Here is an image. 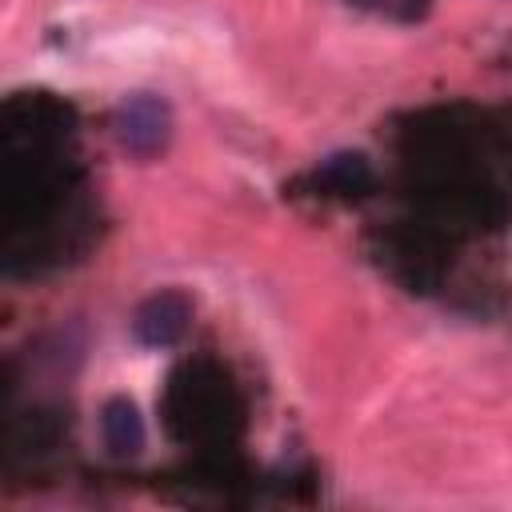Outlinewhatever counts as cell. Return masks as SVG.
Returning <instances> with one entry per match:
<instances>
[{
	"mask_svg": "<svg viewBox=\"0 0 512 512\" xmlns=\"http://www.w3.org/2000/svg\"><path fill=\"white\" fill-rule=\"evenodd\" d=\"M112 136L132 156H156L172 140V108L152 92H136L112 112Z\"/></svg>",
	"mask_w": 512,
	"mask_h": 512,
	"instance_id": "1",
	"label": "cell"
},
{
	"mask_svg": "<svg viewBox=\"0 0 512 512\" xmlns=\"http://www.w3.org/2000/svg\"><path fill=\"white\" fill-rule=\"evenodd\" d=\"M188 320H192L188 296L176 292V288H168V292H156V296H148V300L136 304V312H132V336L144 348H172L188 332Z\"/></svg>",
	"mask_w": 512,
	"mask_h": 512,
	"instance_id": "2",
	"label": "cell"
},
{
	"mask_svg": "<svg viewBox=\"0 0 512 512\" xmlns=\"http://www.w3.org/2000/svg\"><path fill=\"white\" fill-rule=\"evenodd\" d=\"M100 436L112 456H136L144 448V420H140L136 404L124 396H112L100 408Z\"/></svg>",
	"mask_w": 512,
	"mask_h": 512,
	"instance_id": "3",
	"label": "cell"
}]
</instances>
